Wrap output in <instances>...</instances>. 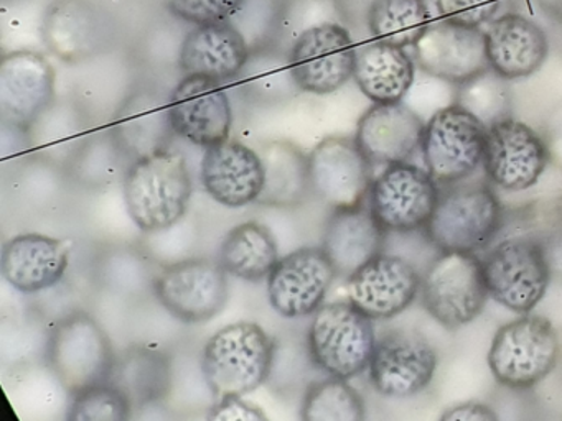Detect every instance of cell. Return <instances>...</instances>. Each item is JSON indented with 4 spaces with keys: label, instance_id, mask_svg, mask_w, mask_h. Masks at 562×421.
Returning a JSON list of instances; mask_svg holds the SVG:
<instances>
[{
    "label": "cell",
    "instance_id": "obj_1",
    "mask_svg": "<svg viewBox=\"0 0 562 421\" xmlns=\"http://www.w3.org/2000/svg\"><path fill=\"white\" fill-rule=\"evenodd\" d=\"M123 193L127 213L139 229H169L186 216L192 196L186 157L166 148L136 158L124 173Z\"/></svg>",
    "mask_w": 562,
    "mask_h": 421
},
{
    "label": "cell",
    "instance_id": "obj_2",
    "mask_svg": "<svg viewBox=\"0 0 562 421\" xmlns=\"http://www.w3.org/2000/svg\"><path fill=\"white\" fill-rule=\"evenodd\" d=\"M274 342L256 322L225 326L206 342L202 372L216 398L249 394L271 374Z\"/></svg>",
    "mask_w": 562,
    "mask_h": 421
},
{
    "label": "cell",
    "instance_id": "obj_3",
    "mask_svg": "<svg viewBox=\"0 0 562 421\" xmlns=\"http://www.w3.org/2000/svg\"><path fill=\"white\" fill-rule=\"evenodd\" d=\"M371 321L350 299L322 305L307 334L314 364L328 375L347 380L367 371L376 345Z\"/></svg>",
    "mask_w": 562,
    "mask_h": 421
},
{
    "label": "cell",
    "instance_id": "obj_4",
    "mask_svg": "<svg viewBox=\"0 0 562 421\" xmlns=\"http://www.w3.org/2000/svg\"><path fill=\"white\" fill-rule=\"evenodd\" d=\"M502 223V204L488 184H457L440 191L424 230L442 252H475L498 234Z\"/></svg>",
    "mask_w": 562,
    "mask_h": 421
},
{
    "label": "cell",
    "instance_id": "obj_5",
    "mask_svg": "<svg viewBox=\"0 0 562 421\" xmlns=\"http://www.w3.org/2000/svg\"><path fill=\"white\" fill-rule=\"evenodd\" d=\"M114 362L110 338L88 312L65 316L52 331L48 364L61 387L74 397L110 382Z\"/></svg>",
    "mask_w": 562,
    "mask_h": 421
},
{
    "label": "cell",
    "instance_id": "obj_6",
    "mask_svg": "<svg viewBox=\"0 0 562 421\" xmlns=\"http://www.w3.org/2000/svg\"><path fill=\"white\" fill-rule=\"evenodd\" d=\"M561 341L549 319L521 316L502 326L488 351V365L498 384L531 388L558 365Z\"/></svg>",
    "mask_w": 562,
    "mask_h": 421
},
{
    "label": "cell",
    "instance_id": "obj_7",
    "mask_svg": "<svg viewBox=\"0 0 562 421\" xmlns=\"http://www.w3.org/2000/svg\"><path fill=\"white\" fill-rule=\"evenodd\" d=\"M426 311L447 329L479 318L488 298L483 263L473 252H442L420 280Z\"/></svg>",
    "mask_w": 562,
    "mask_h": 421
},
{
    "label": "cell",
    "instance_id": "obj_8",
    "mask_svg": "<svg viewBox=\"0 0 562 421\" xmlns=\"http://www.w3.org/2000/svg\"><path fill=\"white\" fill-rule=\"evenodd\" d=\"M482 263L488 295L519 315L535 309L551 283V265L536 237L503 240Z\"/></svg>",
    "mask_w": 562,
    "mask_h": 421
},
{
    "label": "cell",
    "instance_id": "obj_9",
    "mask_svg": "<svg viewBox=\"0 0 562 421\" xmlns=\"http://www.w3.org/2000/svg\"><path fill=\"white\" fill-rule=\"evenodd\" d=\"M486 127L462 105L437 111L424 127L423 150L427 171L437 183H460L467 180L485 155Z\"/></svg>",
    "mask_w": 562,
    "mask_h": 421
},
{
    "label": "cell",
    "instance_id": "obj_10",
    "mask_svg": "<svg viewBox=\"0 0 562 421\" xmlns=\"http://www.w3.org/2000/svg\"><path fill=\"white\" fill-rule=\"evenodd\" d=\"M440 190L429 171L414 164H387L374 178L368 193V207L386 232H411L429 223Z\"/></svg>",
    "mask_w": 562,
    "mask_h": 421
},
{
    "label": "cell",
    "instance_id": "obj_11",
    "mask_svg": "<svg viewBox=\"0 0 562 421\" xmlns=\"http://www.w3.org/2000/svg\"><path fill=\"white\" fill-rule=\"evenodd\" d=\"M154 292L160 305L180 321H209L225 308L228 272L220 260H180L157 273Z\"/></svg>",
    "mask_w": 562,
    "mask_h": 421
},
{
    "label": "cell",
    "instance_id": "obj_12",
    "mask_svg": "<svg viewBox=\"0 0 562 421\" xmlns=\"http://www.w3.org/2000/svg\"><path fill=\"white\" fill-rule=\"evenodd\" d=\"M357 46L338 23L305 30L292 46L289 69L295 86L311 94H331L353 78Z\"/></svg>",
    "mask_w": 562,
    "mask_h": 421
},
{
    "label": "cell",
    "instance_id": "obj_13",
    "mask_svg": "<svg viewBox=\"0 0 562 421\" xmlns=\"http://www.w3.org/2000/svg\"><path fill=\"white\" fill-rule=\"evenodd\" d=\"M312 194L331 209L363 204L373 184V163L355 138L328 137L308 153Z\"/></svg>",
    "mask_w": 562,
    "mask_h": 421
},
{
    "label": "cell",
    "instance_id": "obj_14",
    "mask_svg": "<svg viewBox=\"0 0 562 421\" xmlns=\"http://www.w3.org/2000/svg\"><path fill=\"white\" fill-rule=\"evenodd\" d=\"M549 161L544 137L522 122L508 117L486 130L483 168L495 186L529 190L538 183Z\"/></svg>",
    "mask_w": 562,
    "mask_h": 421
},
{
    "label": "cell",
    "instance_id": "obj_15",
    "mask_svg": "<svg viewBox=\"0 0 562 421\" xmlns=\"http://www.w3.org/2000/svg\"><path fill=\"white\" fill-rule=\"evenodd\" d=\"M337 276L322 246L301 247L279 259L269 273V303L284 318L315 315Z\"/></svg>",
    "mask_w": 562,
    "mask_h": 421
},
{
    "label": "cell",
    "instance_id": "obj_16",
    "mask_svg": "<svg viewBox=\"0 0 562 421\" xmlns=\"http://www.w3.org/2000/svg\"><path fill=\"white\" fill-rule=\"evenodd\" d=\"M436 367L437 354L426 335L397 329L376 341L368 368L383 397L409 398L429 387Z\"/></svg>",
    "mask_w": 562,
    "mask_h": 421
},
{
    "label": "cell",
    "instance_id": "obj_17",
    "mask_svg": "<svg viewBox=\"0 0 562 421\" xmlns=\"http://www.w3.org/2000/svg\"><path fill=\"white\" fill-rule=\"evenodd\" d=\"M414 62L432 78L463 84L490 68L485 33L475 26L434 20L414 45Z\"/></svg>",
    "mask_w": 562,
    "mask_h": 421
},
{
    "label": "cell",
    "instance_id": "obj_18",
    "mask_svg": "<svg viewBox=\"0 0 562 421\" xmlns=\"http://www.w3.org/2000/svg\"><path fill=\"white\" fill-rule=\"evenodd\" d=\"M55 99V71L41 53H8L0 65V114L4 124L29 132Z\"/></svg>",
    "mask_w": 562,
    "mask_h": 421
},
{
    "label": "cell",
    "instance_id": "obj_19",
    "mask_svg": "<svg viewBox=\"0 0 562 421\" xmlns=\"http://www.w3.org/2000/svg\"><path fill=\"white\" fill-rule=\"evenodd\" d=\"M169 107L179 137L203 148L228 140L233 112L222 82L186 76L169 95Z\"/></svg>",
    "mask_w": 562,
    "mask_h": 421
},
{
    "label": "cell",
    "instance_id": "obj_20",
    "mask_svg": "<svg viewBox=\"0 0 562 421\" xmlns=\"http://www.w3.org/2000/svg\"><path fill=\"white\" fill-rule=\"evenodd\" d=\"M420 280L407 260L380 253L348 276V299L368 318H394L414 301Z\"/></svg>",
    "mask_w": 562,
    "mask_h": 421
},
{
    "label": "cell",
    "instance_id": "obj_21",
    "mask_svg": "<svg viewBox=\"0 0 562 421\" xmlns=\"http://www.w3.org/2000/svg\"><path fill=\"white\" fill-rule=\"evenodd\" d=\"M200 174L206 193L226 207L258 203L265 187V167L258 151L229 138L206 148Z\"/></svg>",
    "mask_w": 562,
    "mask_h": 421
},
{
    "label": "cell",
    "instance_id": "obj_22",
    "mask_svg": "<svg viewBox=\"0 0 562 421\" xmlns=\"http://www.w3.org/2000/svg\"><path fill=\"white\" fill-rule=\"evenodd\" d=\"M42 36L58 58L78 62L106 46L110 23L93 0H55L45 12Z\"/></svg>",
    "mask_w": 562,
    "mask_h": 421
},
{
    "label": "cell",
    "instance_id": "obj_23",
    "mask_svg": "<svg viewBox=\"0 0 562 421\" xmlns=\"http://www.w3.org/2000/svg\"><path fill=\"white\" fill-rule=\"evenodd\" d=\"M483 33L490 68L508 81L535 75L548 59V35L521 13L495 16Z\"/></svg>",
    "mask_w": 562,
    "mask_h": 421
},
{
    "label": "cell",
    "instance_id": "obj_24",
    "mask_svg": "<svg viewBox=\"0 0 562 421\" xmlns=\"http://www.w3.org/2000/svg\"><path fill=\"white\" fill-rule=\"evenodd\" d=\"M424 127L403 101L374 104L358 121L355 140L373 164L404 163L420 148Z\"/></svg>",
    "mask_w": 562,
    "mask_h": 421
},
{
    "label": "cell",
    "instance_id": "obj_25",
    "mask_svg": "<svg viewBox=\"0 0 562 421\" xmlns=\"http://www.w3.org/2000/svg\"><path fill=\"white\" fill-rule=\"evenodd\" d=\"M248 42L229 22L196 25L183 39L179 65L186 76H203L215 81L241 76L248 65Z\"/></svg>",
    "mask_w": 562,
    "mask_h": 421
},
{
    "label": "cell",
    "instance_id": "obj_26",
    "mask_svg": "<svg viewBox=\"0 0 562 421\" xmlns=\"http://www.w3.org/2000/svg\"><path fill=\"white\" fill-rule=\"evenodd\" d=\"M0 269L18 292H44L57 285L67 272V243L44 234H21L2 249Z\"/></svg>",
    "mask_w": 562,
    "mask_h": 421
},
{
    "label": "cell",
    "instance_id": "obj_27",
    "mask_svg": "<svg viewBox=\"0 0 562 421\" xmlns=\"http://www.w3.org/2000/svg\"><path fill=\"white\" fill-rule=\"evenodd\" d=\"M386 230L363 204L334 209L328 217L322 249L334 263L338 276L353 275L358 269L383 253Z\"/></svg>",
    "mask_w": 562,
    "mask_h": 421
},
{
    "label": "cell",
    "instance_id": "obj_28",
    "mask_svg": "<svg viewBox=\"0 0 562 421\" xmlns=\"http://www.w3.org/2000/svg\"><path fill=\"white\" fill-rule=\"evenodd\" d=\"M113 137L127 157H146L166 150L172 141L169 98L156 91H139L124 101L114 115Z\"/></svg>",
    "mask_w": 562,
    "mask_h": 421
},
{
    "label": "cell",
    "instance_id": "obj_29",
    "mask_svg": "<svg viewBox=\"0 0 562 421\" xmlns=\"http://www.w3.org/2000/svg\"><path fill=\"white\" fill-rule=\"evenodd\" d=\"M416 76V62L406 49L391 43H364L357 48L353 79L374 104L401 102Z\"/></svg>",
    "mask_w": 562,
    "mask_h": 421
},
{
    "label": "cell",
    "instance_id": "obj_30",
    "mask_svg": "<svg viewBox=\"0 0 562 421\" xmlns=\"http://www.w3.org/2000/svg\"><path fill=\"white\" fill-rule=\"evenodd\" d=\"M110 384L120 388L134 408L157 403L172 385L169 357L157 349L133 345L116 355Z\"/></svg>",
    "mask_w": 562,
    "mask_h": 421
},
{
    "label": "cell",
    "instance_id": "obj_31",
    "mask_svg": "<svg viewBox=\"0 0 562 421\" xmlns=\"http://www.w3.org/2000/svg\"><path fill=\"white\" fill-rule=\"evenodd\" d=\"M259 157L265 167V187L258 203L272 207H295L312 194L308 155L291 141H268Z\"/></svg>",
    "mask_w": 562,
    "mask_h": 421
},
{
    "label": "cell",
    "instance_id": "obj_32",
    "mask_svg": "<svg viewBox=\"0 0 562 421\" xmlns=\"http://www.w3.org/2000/svg\"><path fill=\"white\" fill-rule=\"evenodd\" d=\"M278 262L274 236L256 220H246L229 230L220 249V263L226 272L246 282L268 280Z\"/></svg>",
    "mask_w": 562,
    "mask_h": 421
},
{
    "label": "cell",
    "instance_id": "obj_33",
    "mask_svg": "<svg viewBox=\"0 0 562 421\" xmlns=\"http://www.w3.org/2000/svg\"><path fill=\"white\" fill-rule=\"evenodd\" d=\"M432 22L424 0H373L368 10L371 36L401 48L416 45Z\"/></svg>",
    "mask_w": 562,
    "mask_h": 421
},
{
    "label": "cell",
    "instance_id": "obj_34",
    "mask_svg": "<svg viewBox=\"0 0 562 421\" xmlns=\"http://www.w3.org/2000/svg\"><path fill=\"white\" fill-rule=\"evenodd\" d=\"M301 417L305 421H361L364 420L363 398L347 378L330 375L305 391Z\"/></svg>",
    "mask_w": 562,
    "mask_h": 421
},
{
    "label": "cell",
    "instance_id": "obj_35",
    "mask_svg": "<svg viewBox=\"0 0 562 421\" xmlns=\"http://www.w3.org/2000/svg\"><path fill=\"white\" fill-rule=\"evenodd\" d=\"M506 81L508 79L502 78L498 72L488 68L475 78L459 84L456 102L472 112L486 127H492L496 122L512 117V99Z\"/></svg>",
    "mask_w": 562,
    "mask_h": 421
},
{
    "label": "cell",
    "instance_id": "obj_36",
    "mask_svg": "<svg viewBox=\"0 0 562 421\" xmlns=\"http://www.w3.org/2000/svg\"><path fill=\"white\" fill-rule=\"evenodd\" d=\"M133 408L130 398L106 382L75 395L67 418L70 421H126L133 417Z\"/></svg>",
    "mask_w": 562,
    "mask_h": 421
},
{
    "label": "cell",
    "instance_id": "obj_37",
    "mask_svg": "<svg viewBox=\"0 0 562 421\" xmlns=\"http://www.w3.org/2000/svg\"><path fill=\"white\" fill-rule=\"evenodd\" d=\"M246 0H167L173 15L195 25L228 22Z\"/></svg>",
    "mask_w": 562,
    "mask_h": 421
},
{
    "label": "cell",
    "instance_id": "obj_38",
    "mask_svg": "<svg viewBox=\"0 0 562 421\" xmlns=\"http://www.w3.org/2000/svg\"><path fill=\"white\" fill-rule=\"evenodd\" d=\"M440 19L482 29L492 22L503 0H436Z\"/></svg>",
    "mask_w": 562,
    "mask_h": 421
},
{
    "label": "cell",
    "instance_id": "obj_39",
    "mask_svg": "<svg viewBox=\"0 0 562 421\" xmlns=\"http://www.w3.org/2000/svg\"><path fill=\"white\" fill-rule=\"evenodd\" d=\"M209 420L215 421H266L265 411L243 400L238 395L218 398V403L210 411Z\"/></svg>",
    "mask_w": 562,
    "mask_h": 421
},
{
    "label": "cell",
    "instance_id": "obj_40",
    "mask_svg": "<svg viewBox=\"0 0 562 421\" xmlns=\"http://www.w3.org/2000/svg\"><path fill=\"white\" fill-rule=\"evenodd\" d=\"M440 418L443 421H495L496 413L492 408L479 403V401H467V403L449 408Z\"/></svg>",
    "mask_w": 562,
    "mask_h": 421
},
{
    "label": "cell",
    "instance_id": "obj_41",
    "mask_svg": "<svg viewBox=\"0 0 562 421\" xmlns=\"http://www.w3.org/2000/svg\"><path fill=\"white\" fill-rule=\"evenodd\" d=\"M541 242L551 265L552 276H562V226L555 227L542 237H536Z\"/></svg>",
    "mask_w": 562,
    "mask_h": 421
},
{
    "label": "cell",
    "instance_id": "obj_42",
    "mask_svg": "<svg viewBox=\"0 0 562 421\" xmlns=\"http://www.w3.org/2000/svg\"><path fill=\"white\" fill-rule=\"evenodd\" d=\"M546 145H548L549 157L552 163L562 168V114L552 118L544 134Z\"/></svg>",
    "mask_w": 562,
    "mask_h": 421
},
{
    "label": "cell",
    "instance_id": "obj_43",
    "mask_svg": "<svg viewBox=\"0 0 562 421\" xmlns=\"http://www.w3.org/2000/svg\"><path fill=\"white\" fill-rule=\"evenodd\" d=\"M552 22L562 23V0H529Z\"/></svg>",
    "mask_w": 562,
    "mask_h": 421
},
{
    "label": "cell",
    "instance_id": "obj_44",
    "mask_svg": "<svg viewBox=\"0 0 562 421\" xmlns=\"http://www.w3.org/2000/svg\"><path fill=\"white\" fill-rule=\"evenodd\" d=\"M559 361L562 362V348H561V355H559Z\"/></svg>",
    "mask_w": 562,
    "mask_h": 421
},
{
    "label": "cell",
    "instance_id": "obj_45",
    "mask_svg": "<svg viewBox=\"0 0 562 421\" xmlns=\"http://www.w3.org/2000/svg\"><path fill=\"white\" fill-rule=\"evenodd\" d=\"M4 2H11V0H4Z\"/></svg>",
    "mask_w": 562,
    "mask_h": 421
}]
</instances>
